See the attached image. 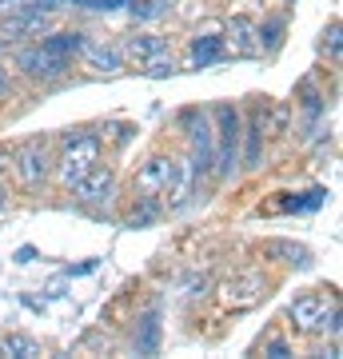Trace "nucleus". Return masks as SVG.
Wrapping results in <instances>:
<instances>
[{
  "label": "nucleus",
  "mask_w": 343,
  "mask_h": 359,
  "mask_svg": "<svg viewBox=\"0 0 343 359\" xmlns=\"http://www.w3.org/2000/svg\"><path fill=\"white\" fill-rule=\"evenodd\" d=\"M132 347H136V355H156V351H160V308H148L140 320H136Z\"/></svg>",
  "instance_id": "obj_13"
},
{
  "label": "nucleus",
  "mask_w": 343,
  "mask_h": 359,
  "mask_svg": "<svg viewBox=\"0 0 343 359\" xmlns=\"http://www.w3.org/2000/svg\"><path fill=\"white\" fill-rule=\"evenodd\" d=\"M52 148L48 140H40V136H32V140H25L20 148L13 152V172H16V184L25 188V192H40L44 184L52 180Z\"/></svg>",
  "instance_id": "obj_3"
},
{
  "label": "nucleus",
  "mask_w": 343,
  "mask_h": 359,
  "mask_svg": "<svg viewBox=\"0 0 343 359\" xmlns=\"http://www.w3.org/2000/svg\"><path fill=\"white\" fill-rule=\"evenodd\" d=\"M140 72H144V76H152V80L172 76V72H176V60H172V56H160V60H152L148 68H140Z\"/></svg>",
  "instance_id": "obj_22"
},
{
  "label": "nucleus",
  "mask_w": 343,
  "mask_h": 359,
  "mask_svg": "<svg viewBox=\"0 0 343 359\" xmlns=\"http://www.w3.org/2000/svg\"><path fill=\"white\" fill-rule=\"evenodd\" d=\"M0 347H4V355H13V359H40L44 355L40 339H32V335H25V332H8L0 339Z\"/></svg>",
  "instance_id": "obj_18"
},
{
  "label": "nucleus",
  "mask_w": 343,
  "mask_h": 359,
  "mask_svg": "<svg viewBox=\"0 0 343 359\" xmlns=\"http://www.w3.org/2000/svg\"><path fill=\"white\" fill-rule=\"evenodd\" d=\"M184 287H188L184 295H188V299H196V295L208 292V280H203V276H200V280H196V276H188V280H184Z\"/></svg>",
  "instance_id": "obj_26"
},
{
  "label": "nucleus",
  "mask_w": 343,
  "mask_h": 359,
  "mask_svg": "<svg viewBox=\"0 0 343 359\" xmlns=\"http://www.w3.org/2000/svg\"><path fill=\"white\" fill-rule=\"evenodd\" d=\"M36 4H44V8H52V13H56L60 4H72V8H84L88 0H36Z\"/></svg>",
  "instance_id": "obj_27"
},
{
  "label": "nucleus",
  "mask_w": 343,
  "mask_h": 359,
  "mask_svg": "<svg viewBox=\"0 0 343 359\" xmlns=\"http://www.w3.org/2000/svg\"><path fill=\"white\" fill-rule=\"evenodd\" d=\"M25 4H32V0H0V16H8V13H20Z\"/></svg>",
  "instance_id": "obj_28"
},
{
  "label": "nucleus",
  "mask_w": 343,
  "mask_h": 359,
  "mask_svg": "<svg viewBox=\"0 0 343 359\" xmlns=\"http://www.w3.org/2000/svg\"><path fill=\"white\" fill-rule=\"evenodd\" d=\"M224 48L231 56H260V25L252 16H231L224 32Z\"/></svg>",
  "instance_id": "obj_10"
},
{
  "label": "nucleus",
  "mask_w": 343,
  "mask_h": 359,
  "mask_svg": "<svg viewBox=\"0 0 343 359\" xmlns=\"http://www.w3.org/2000/svg\"><path fill=\"white\" fill-rule=\"evenodd\" d=\"M264 256L271 259V256H283L280 264H288V268H307L311 264V252L307 248H300V244H288V240H267L264 244Z\"/></svg>",
  "instance_id": "obj_17"
},
{
  "label": "nucleus",
  "mask_w": 343,
  "mask_h": 359,
  "mask_svg": "<svg viewBox=\"0 0 343 359\" xmlns=\"http://www.w3.org/2000/svg\"><path fill=\"white\" fill-rule=\"evenodd\" d=\"M240 140H243L240 164L243 168H260V164H264V132H260V124H255V120H248V124L240 128Z\"/></svg>",
  "instance_id": "obj_16"
},
{
  "label": "nucleus",
  "mask_w": 343,
  "mask_h": 359,
  "mask_svg": "<svg viewBox=\"0 0 343 359\" xmlns=\"http://www.w3.org/2000/svg\"><path fill=\"white\" fill-rule=\"evenodd\" d=\"M16 72L25 80H32V84H56V80H64L72 72V60L52 56L40 40H32V44H25V48L16 52Z\"/></svg>",
  "instance_id": "obj_5"
},
{
  "label": "nucleus",
  "mask_w": 343,
  "mask_h": 359,
  "mask_svg": "<svg viewBox=\"0 0 343 359\" xmlns=\"http://www.w3.org/2000/svg\"><path fill=\"white\" fill-rule=\"evenodd\" d=\"M4 204H8V188L0 184V212H4Z\"/></svg>",
  "instance_id": "obj_31"
},
{
  "label": "nucleus",
  "mask_w": 343,
  "mask_h": 359,
  "mask_svg": "<svg viewBox=\"0 0 343 359\" xmlns=\"http://www.w3.org/2000/svg\"><path fill=\"white\" fill-rule=\"evenodd\" d=\"M224 56H228V48H224V36H216V32L191 36V44H188V65H191V68H212V65H220Z\"/></svg>",
  "instance_id": "obj_12"
},
{
  "label": "nucleus",
  "mask_w": 343,
  "mask_h": 359,
  "mask_svg": "<svg viewBox=\"0 0 343 359\" xmlns=\"http://www.w3.org/2000/svg\"><path fill=\"white\" fill-rule=\"evenodd\" d=\"M104 160V136L92 128H68L60 136V156L52 160V180L64 192L76 184L88 168H96Z\"/></svg>",
  "instance_id": "obj_1"
},
{
  "label": "nucleus",
  "mask_w": 343,
  "mask_h": 359,
  "mask_svg": "<svg viewBox=\"0 0 343 359\" xmlns=\"http://www.w3.org/2000/svg\"><path fill=\"white\" fill-rule=\"evenodd\" d=\"M0 359H4V347H0Z\"/></svg>",
  "instance_id": "obj_32"
},
{
  "label": "nucleus",
  "mask_w": 343,
  "mask_h": 359,
  "mask_svg": "<svg viewBox=\"0 0 343 359\" xmlns=\"http://www.w3.org/2000/svg\"><path fill=\"white\" fill-rule=\"evenodd\" d=\"M13 88H16L13 72H8V65H0V100H8V96H13Z\"/></svg>",
  "instance_id": "obj_25"
},
{
  "label": "nucleus",
  "mask_w": 343,
  "mask_h": 359,
  "mask_svg": "<svg viewBox=\"0 0 343 359\" xmlns=\"http://www.w3.org/2000/svg\"><path fill=\"white\" fill-rule=\"evenodd\" d=\"M292 316L295 332L304 335H331V344H339V299L331 287H319V292H304L292 299Z\"/></svg>",
  "instance_id": "obj_2"
},
{
  "label": "nucleus",
  "mask_w": 343,
  "mask_h": 359,
  "mask_svg": "<svg viewBox=\"0 0 343 359\" xmlns=\"http://www.w3.org/2000/svg\"><path fill=\"white\" fill-rule=\"evenodd\" d=\"M323 48H328L331 65H339V20H331L328 32H323Z\"/></svg>",
  "instance_id": "obj_21"
},
{
  "label": "nucleus",
  "mask_w": 343,
  "mask_h": 359,
  "mask_svg": "<svg viewBox=\"0 0 343 359\" xmlns=\"http://www.w3.org/2000/svg\"><path fill=\"white\" fill-rule=\"evenodd\" d=\"M264 355L288 359V355H292V344H288V339H267V344H264Z\"/></svg>",
  "instance_id": "obj_23"
},
{
  "label": "nucleus",
  "mask_w": 343,
  "mask_h": 359,
  "mask_svg": "<svg viewBox=\"0 0 343 359\" xmlns=\"http://www.w3.org/2000/svg\"><path fill=\"white\" fill-rule=\"evenodd\" d=\"M164 216V196H136L132 212L124 216V228H152Z\"/></svg>",
  "instance_id": "obj_15"
},
{
  "label": "nucleus",
  "mask_w": 343,
  "mask_h": 359,
  "mask_svg": "<svg viewBox=\"0 0 343 359\" xmlns=\"http://www.w3.org/2000/svg\"><path fill=\"white\" fill-rule=\"evenodd\" d=\"M72 192V200H76L80 208H92V212H104L108 204H116V196H120V176H116V168L112 164H96L88 168L84 176L68 188Z\"/></svg>",
  "instance_id": "obj_4"
},
{
  "label": "nucleus",
  "mask_w": 343,
  "mask_h": 359,
  "mask_svg": "<svg viewBox=\"0 0 343 359\" xmlns=\"http://www.w3.org/2000/svg\"><path fill=\"white\" fill-rule=\"evenodd\" d=\"M84 36H88V32H80V28H48L40 44H44V48H48L52 56L76 60V52H80V44H84Z\"/></svg>",
  "instance_id": "obj_14"
},
{
  "label": "nucleus",
  "mask_w": 343,
  "mask_h": 359,
  "mask_svg": "<svg viewBox=\"0 0 343 359\" xmlns=\"http://www.w3.org/2000/svg\"><path fill=\"white\" fill-rule=\"evenodd\" d=\"M124 4H132V0H88L84 8H92V13H116V8H124Z\"/></svg>",
  "instance_id": "obj_24"
},
{
  "label": "nucleus",
  "mask_w": 343,
  "mask_h": 359,
  "mask_svg": "<svg viewBox=\"0 0 343 359\" xmlns=\"http://www.w3.org/2000/svg\"><path fill=\"white\" fill-rule=\"evenodd\" d=\"M13 164V152H8V148H0V168H8Z\"/></svg>",
  "instance_id": "obj_30"
},
{
  "label": "nucleus",
  "mask_w": 343,
  "mask_h": 359,
  "mask_svg": "<svg viewBox=\"0 0 343 359\" xmlns=\"http://www.w3.org/2000/svg\"><path fill=\"white\" fill-rule=\"evenodd\" d=\"M120 52H124V60H132L136 68H148L152 60H160V56H172V44H168V36L144 32V36H132Z\"/></svg>",
  "instance_id": "obj_11"
},
{
  "label": "nucleus",
  "mask_w": 343,
  "mask_h": 359,
  "mask_svg": "<svg viewBox=\"0 0 343 359\" xmlns=\"http://www.w3.org/2000/svg\"><path fill=\"white\" fill-rule=\"evenodd\" d=\"M283 20H267V25H260V52H276L283 44Z\"/></svg>",
  "instance_id": "obj_20"
},
{
  "label": "nucleus",
  "mask_w": 343,
  "mask_h": 359,
  "mask_svg": "<svg viewBox=\"0 0 343 359\" xmlns=\"http://www.w3.org/2000/svg\"><path fill=\"white\" fill-rule=\"evenodd\" d=\"M271 292V280H267L260 268H248V271H236V276H228V280L220 283V304L228 311H248L255 308L264 295Z\"/></svg>",
  "instance_id": "obj_6"
},
{
  "label": "nucleus",
  "mask_w": 343,
  "mask_h": 359,
  "mask_svg": "<svg viewBox=\"0 0 343 359\" xmlns=\"http://www.w3.org/2000/svg\"><path fill=\"white\" fill-rule=\"evenodd\" d=\"M76 60H84L88 68H96V72H124V52L116 48V44H108V40H100V36H84V44H80V52H76Z\"/></svg>",
  "instance_id": "obj_9"
},
{
  "label": "nucleus",
  "mask_w": 343,
  "mask_h": 359,
  "mask_svg": "<svg viewBox=\"0 0 343 359\" xmlns=\"http://www.w3.org/2000/svg\"><path fill=\"white\" fill-rule=\"evenodd\" d=\"M32 256H36V248H20L16 252V264H32Z\"/></svg>",
  "instance_id": "obj_29"
},
{
  "label": "nucleus",
  "mask_w": 343,
  "mask_h": 359,
  "mask_svg": "<svg viewBox=\"0 0 343 359\" xmlns=\"http://www.w3.org/2000/svg\"><path fill=\"white\" fill-rule=\"evenodd\" d=\"M52 28V8L44 4H25L20 13H8L0 16V40L4 44H20V40H40L44 32Z\"/></svg>",
  "instance_id": "obj_7"
},
{
  "label": "nucleus",
  "mask_w": 343,
  "mask_h": 359,
  "mask_svg": "<svg viewBox=\"0 0 343 359\" xmlns=\"http://www.w3.org/2000/svg\"><path fill=\"white\" fill-rule=\"evenodd\" d=\"M168 8H172V0H132V16L136 20H160V16H168Z\"/></svg>",
  "instance_id": "obj_19"
},
{
  "label": "nucleus",
  "mask_w": 343,
  "mask_h": 359,
  "mask_svg": "<svg viewBox=\"0 0 343 359\" xmlns=\"http://www.w3.org/2000/svg\"><path fill=\"white\" fill-rule=\"evenodd\" d=\"M176 176H180L176 156H152L132 176V196H168V188L176 184Z\"/></svg>",
  "instance_id": "obj_8"
}]
</instances>
